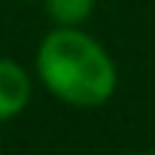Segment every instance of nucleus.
<instances>
[{
	"mask_svg": "<svg viewBox=\"0 0 155 155\" xmlns=\"http://www.w3.org/2000/svg\"><path fill=\"white\" fill-rule=\"evenodd\" d=\"M0 149H3V137H0Z\"/></svg>",
	"mask_w": 155,
	"mask_h": 155,
	"instance_id": "5",
	"label": "nucleus"
},
{
	"mask_svg": "<svg viewBox=\"0 0 155 155\" xmlns=\"http://www.w3.org/2000/svg\"><path fill=\"white\" fill-rule=\"evenodd\" d=\"M21 3H34V0H21Z\"/></svg>",
	"mask_w": 155,
	"mask_h": 155,
	"instance_id": "6",
	"label": "nucleus"
},
{
	"mask_svg": "<svg viewBox=\"0 0 155 155\" xmlns=\"http://www.w3.org/2000/svg\"><path fill=\"white\" fill-rule=\"evenodd\" d=\"M97 6V0H43V9L58 28H82Z\"/></svg>",
	"mask_w": 155,
	"mask_h": 155,
	"instance_id": "3",
	"label": "nucleus"
},
{
	"mask_svg": "<svg viewBox=\"0 0 155 155\" xmlns=\"http://www.w3.org/2000/svg\"><path fill=\"white\" fill-rule=\"evenodd\" d=\"M34 70L43 88L67 107H104L119 88L113 55L82 28H52L34 55Z\"/></svg>",
	"mask_w": 155,
	"mask_h": 155,
	"instance_id": "1",
	"label": "nucleus"
},
{
	"mask_svg": "<svg viewBox=\"0 0 155 155\" xmlns=\"http://www.w3.org/2000/svg\"><path fill=\"white\" fill-rule=\"evenodd\" d=\"M34 94V79L28 67H21L15 58H0V125L18 119Z\"/></svg>",
	"mask_w": 155,
	"mask_h": 155,
	"instance_id": "2",
	"label": "nucleus"
},
{
	"mask_svg": "<svg viewBox=\"0 0 155 155\" xmlns=\"http://www.w3.org/2000/svg\"><path fill=\"white\" fill-rule=\"evenodd\" d=\"M134 155H155V149H143V152H134Z\"/></svg>",
	"mask_w": 155,
	"mask_h": 155,
	"instance_id": "4",
	"label": "nucleus"
}]
</instances>
